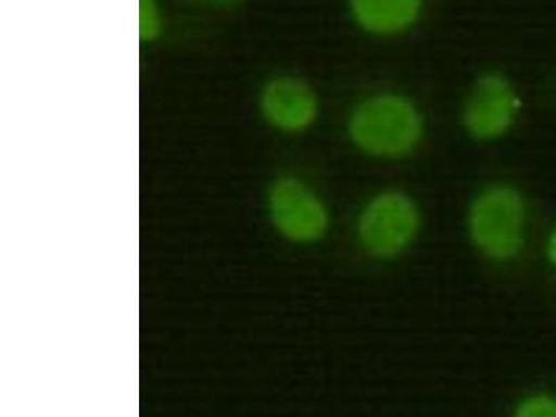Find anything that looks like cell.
<instances>
[{
	"label": "cell",
	"mask_w": 556,
	"mask_h": 417,
	"mask_svg": "<svg viewBox=\"0 0 556 417\" xmlns=\"http://www.w3.org/2000/svg\"><path fill=\"white\" fill-rule=\"evenodd\" d=\"M348 136L366 155L399 159L409 155L425 136V117L410 98L377 92L362 99L348 118Z\"/></svg>",
	"instance_id": "1"
},
{
	"label": "cell",
	"mask_w": 556,
	"mask_h": 417,
	"mask_svg": "<svg viewBox=\"0 0 556 417\" xmlns=\"http://www.w3.org/2000/svg\"><path fill=\"white\" fill-rule=\"evenodd\" d=\"M525 230V201L514 187L485 188L471 203L469 235L490 260L505 262L518 256L523 248Z\"/></svg>",
	"instance_id": "2"
},
{
	"label": "cell",
	"mask_w": 556,
	"mask_h": 417,
	"mask_svg": "<svg viewBox=\"0 0 556 417\" xmlns=\"http://www.w3.org/2000/svg\"><path fill=\"white\" fill-rule=\"evenodd\" d=\"M419 208L412 198L387 191L371 200L357 220V237L364 250L377 260L401 255L419 230Z\"/></svg>",
	"instance_id": "3"
},
{
	"label": "cell",
	"mask_w": 556,
	"mask_h": 417,
	"mask_svg": "<svg viewBox=\"0 0 556 417\" xmlns=\"http://www.w3.org/2000/svg\"><path fill=\"white\" fill-rule=\"evenodd\" d=\"M273 227L286 240L313 243L329 230V211L306 182L294 176H281L271 182L266 198Z\"/></svg>",
	"instance_id": "4"
},
{
	"label": "cell",
	"mask_w": 556,
	"mask_h": 417,
	"mask_svg": "<svg viewBox=\"0 0 556 417\" xmlns=\"http://www.w3.org/2000/svg\"><path fill=\"white\" fill-rule=\"evenodd\" d=\"M257 111L262 121L282 134H302L316 123L320 101L316 89L294 73H276L261 84Z\"/></svg>",
	"instance_id": "5"
},
{
	"label": "cell",
	"mask_w": 556,
	"mask_h": 417,
	"mask_svg": "<svg viewBox=\"0 0 556 417\" xmlns=\"http://www.w3.org/2000/svg\"><path fill=\"white\" fill-rule=\"evenodd\" d=\"M521 101L510 79L486 72L476 79L462 114L465 130L478 141H494L513 128Z\"/></svg>",
	"instance_id": "6"
},
{
	"label": "cell",
	"mask_w": 556,
	"mask_h": 417,
	"mask_svg": "<svg viewBox=\"0 0 556 417\" xmlns=\"http://www.w3.org/2000/svg\"><path fill=\"white\" fill-rule=\"evenodd\" d=\"M357 28L370 37L392 38L414 28L425 10V0H348Z\"/></svg>",
	"instance_id": "7"
},
{
	"label": "cell",
	"mask_w": 556,
	"mask_h": 417,
	"mask_svg": "<svg viewBox=\"0 0 556 417\" xmlns=\"http://www.w3.org/2000/svg\"><path fill=\"white\" fill-rule=\"evenodd\" d=\"M167 28L166 10L161 0H138V39L142 47L161 41Z\"/></svg>",
	"instance_id": "8"
},
{
	"label": "cell",
	"mask_w": 556,
	"mask_h": 417,
	"mask_svg": "<svg viewBox=\"0 0 556 417\" xmlns=\"http://www.w3.org/2000/svg\"><path fill=\"white\" fill-rule=\"evenodd\" d=\"M515 415L519 417H556V399L547 394L530 395L520 402Z\"/></svg>",
	"instance_id": "9"
},
{
	"label": "cell",
	"mask_w": 556,
	"mask_h": 417,
	"mask_svg": "<svg viewBox=\"0 0 556 417\" xmlns=\"http://www.w3.org/2000/svg\"><path fill=\"white\" fill-rule=\"evenodd\" d=\"M547 255L549 262L556 267V227L548 240Z\"/></svg>",
	"instance_id": "10"
},
{
	"label": "cell",
	"mask_w": 556,
	"mask_h": 417,
	"mask_svg": "<svg viewBox=\"0 0 556 417\" xmlns=\"http://www.w3.org/2000/svg\"><path fill=\"white\" fill-rule=\"evenodd\" d=\"M202 3L211 4V7H228L236 3L237 0H200Z\"/></svg>",
	"instance_id": "11"
}]
</instances>
